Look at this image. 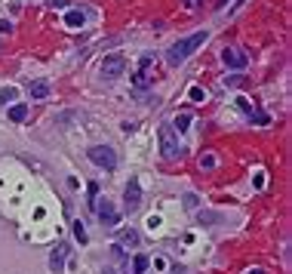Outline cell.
I'll list each match as a JSON object with an SVG mask.
<instances>
[{"label":"cell","instance_id":"obj_20","mask_svg":"<svg viewBox=\"0 0 292 274\" xmlns=\"http://www.w3.org/2000/svg\"><path fill=\"white\" fill-rule=\"evenodd\" d=\"M0 31H13V22H6V19H0Z\"/></svg>","mask_w":292,"mask_h":274},{"label":"cell","instance_id":"obj_2","mask_svg":"<svg viewBox=\"0 0 292 274\" xmlns=\"http://www.w3.org/2000/svg\"><path fill=\"white\" fill-rule=\"evenodd\" d=\"M157 136H160V154H163V157H179V154H182L179 136H175V130L169 127V123H163Z\"/></svg>","mask_w":292,"mask_h":274},{"label":"cell","instance_id":"obj_6","mask_svg":"<svg viewBox=\"0 0 292 274\" xmlns=\"http://www.w3.org/2000/svg\"><path fill=\"white\" fill-rule=\"evenodd\" d=\"M123 71H126V59H123V55H108V59L102 62V77H105V81H117Z\"/></svg>","mask_w":292,"mask_h":274},{"label":"cell","instance_id":"obj_1","mask_svg":"<svg viewBox=\"0 0 292 274\" xmlns=\"http://www.w3.org/2000/svg\"><path fill=\"white\" fill-rule=\"evenodd\" d=\"M206 37H209V31H197V34H191V37H182V40H175L172 47L166 50V62L169 65H182L188 55L197 50V47H203L206 43Z\"/></svg>","mask_w":292,"mask_h":274},{"label":"cell","instance_id":"obj_19","mask_svg":"<svg viewBox=\"0 0 292 274\" xmlns=\"http://www.w3.org/2000/svg\"><path fill=\"white\" fill-rule=\"evenodd\" d=\"M228 83H231V86H240V83H243V77H240V74H234V77H228Z\"/></svg>","mask_w":292,"mask_h":274},{"label":"cell","instance_id":"obj_8","mask_svg":"<svg viewBox=\"0 0 292 274\" xmlns=\"http://www.w3.org/2000/svg\"><path fill=\"white\" fill-rule=\"evenodd\" d=\"M65 253H68V244H58L53 249V256H50V268L55 274H62V268H65Z\"/></svg>","mask_w":292,"mask_h":274},{"label":"cell","instance_id":"obj_13","mask_svg":"<svg viewBox=\"0 0 292 274\" xmlns=\"http://www.w3.org/2000/svg\"><path fill=\"white\" fill-rule=\"evenodd\" d=\"M148 265H151L148 256H135V259H133V274H145V271H148Z\"/></svg>","mask_w":292,"mask_h":274},{"label":"cell","instance_id":"obj_7","mask_svg":"<svg viewBox=\"0 0 292 274\" xmlns=\"http://www.w3.org/2000/svg\"><path fill=\"white\" fill-rule=\"evenodd\" d=\"M221 62H225L228 68H237V71H243V68L249 65V59H246V55H243L240 50H231V47H225V50H221Z\"/></svg>","mask_w":292,"mask_h":274},{"label":"cell","instance_id":"obj_17","mask_svg":"<svg viewBox=\"0 0 292 274\" xmlns=\"http://www.w3.org/2000/svg\"><path fill=\"white\" fill-rule=\"evenodd\" d=\"M185 207H188V210H197V194H185Z\"/></svg>","mask_w":292,"mask_h":274},{"label":"cell","instance_id":"obj_3","mask_svg":"<svg viewBox=\"0 0 292 274\" xmlns=\"http://www.w3.org/2000/svg\"><path fill=\"white\" fill-rule=\"evenodd\" d=\"M86 157H89L96 166H102V169H114V166H117V154H114L111 145H92L89 151H86Z\"/></svg>","mask_w":292,"mask_h":274},{"label":"cell","instance_id":"obj_12","mask_svg":"<svg viewBox=\"0 0 292 274\" xmlns=\"http://www.w3.org/2000/svg\"><path fill=\"white\" fill-rule=\"evenodd\" d=\"M65 25H68V28H80V25H83V13H77V9H71V13L65 16Z\"/></svg>","mask_w":292,"mask_h":274},{"label":"cell","instance_id":"obj_9","mask_svg":"<svg viewBox=\"0 0 292 274\" xmlns=\"http://www.w3.org/2000/svg\"><path fill=\"white\" fill-rule=\"evenodd\" d=\"M28 93H31V99H46V96H50V83H46V81H37V83L28 86Z\"/></svg>","mask_w":292,"mask_h":274},{"label":"cell","instance_id":"obj_14","mask_svg":"<svg viewBox=\"0 0 292 274\" xmlns=\"http://www.w3.org/2000/svg\"><path fill=\"white\" fill-rule=\"evenodd\" d=\"M13 99H16V89H13V86L0 89V105H6V102H13Z\"/></svg>","mask_w":292,"mask_h":274},{"label":"cell","instance_id":"obj_16","mask_svg":"<svg viewBox=\"0 0 292 274\" xmlns=\"http://www.w3.org/2000/svg\"><path fill=\"white\" fill-rule=\"evenodd\" d=\"M188 123H191V114H179V117H175V127H179V130H185Z\"/></svg>","mask_w":292,"mask_h":274},{"label":"cell","instance_id":"obj_4","mask_svg":"<svg viewBox=\"0 0 292 274\" xmlns=\"http://www.w3.org/2000/svg\"><path fill=\"white\" fill-rule=\"evenodd\" d=\"M92 210H96L99 222H102V225H108V228H114L117 222H120V213L114 210V203H111L108 197H102V200H92Z\"/></svg>","mask_w":292,"mask_h":274},{"label":"cell","instance_id":"obj_5","mask_svg":"<svg viewBox=\"0 0 292 274\" xmlns=\"http://www.w3.org/2000/svg\"><path fill=\"white\" fill-rule=\"evenodd\" d=\"M123 207L126 213H135L138 207H142V185H138V179H130L123 188Z\"/></svg>","mask_w":292,"mask_h":274},{"label":"cell","instance_id":"obj_21","mask_svg":"<svg viewBox=\"0 0 292 274\" xmlns=\"http://www.w3.org/2000/svg\"><path fill=\"white\" fill-rule=\"evenodd\" d=\"M249 274H262V271H259V268H255V271H249Z\"/></svg>","mask_w":292,"mask_h":274},{"label":"cell","instance_id":"obj_15","mask_svg":"<svg viewBox=\"0 0 292 274\" xmlns=\"http://www.w3.org/2000/svg\"><path fill=\"white\" fill-rule=\"evenodd\" d=\"M74 237H77L80 244H86V231H83V225H80V222H74Z\"/></svg>","mask_w":292,"mask_h":274},{"label":"cell","instance_id":"obj_11","mask_svg":"<svg viewBox=\"0 0 292 274\" xmlns=\"http://www.w3.org/2000/svg\"><path fill=\"white\" fill-rule=\"evenodd\" d=\"M25 117H28V105H13V108H9V120L22 123Z\"/></svg>","mask_w":292,"mask_h":274},{"label":"cell","instance_id":"obj_18","mask_svg":"<svg viewBox=\"0 0 292 274\" xmlns=\"http://www.w3.org/2000/svg\"><path fill=\"white\" fill-rule=\"evenodd\" d=\"M191 99H194V102H203V99H206V93H203L200 86H194V89H191Z\"/></svg>","mask_w":292,"mask_h":274},{"label":"cell","instance_id":"obj_10","mask_svg":"<svg viewBox=\"0 0 292 274\" xmlns=\"http://www.w3.org/2000/svg\"><path fill=\"white\" fill-rule=\"evenodd\" d=\"M117 247H138V231H133V228L130 231H120V244Z\"/></svg>","mask_w":292,"mask_h":274}]
</instances>
